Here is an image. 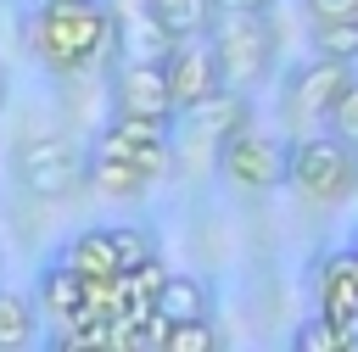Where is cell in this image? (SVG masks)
<instances>
[{
  "instance_id": "1",
  "label": "cell",
  "mask_w": 358,
  "mask_h": 352,
  "mask_svg": "<svg viewBox=\"0 0 358 352\" xmlns=\"http://www.w3.org/2000/svg\"><path fill=\"white\" fill-rule=\"evenodd\" d=\"M17 34L22 50L56 78H78L117 50V17L106 0H28Z\"/></svg>"
},
{
  "instance_id": "2",
  "label": "cell",
  "mask_w": 358,
  "mask_h": 352,
  "mask_svg": "<svg viewBox=\"0 0 358 352\" xmlns=\"http://www.w3.org/2000/svg\"><path fill=\"white\" fill-rule=\"evenodd\" d=\"M285 190L302 207H347L358 196V145L336 129L285 134Z\"/></svg>"
},
{
  "instance_id": "3",
  "label": "cell",
  "mask_w": 358,
  "mask_h": 352,
  "mask_svg": "<svg viewBox=\"0 0 358 352\" xmlns=\"http://www.w3.org/2000/svg\"><path fill=\"white\" fill-rule=\"evenodd\" d=\"M213 45H218V67H224V84L235 89H263L274 78V61H280V34H274V17L268 11H224L213 17Z\"/></svg>"
},
{
  "instance_id": "4",
  "label": "cell",
  "mask_w": 358,
  "mask_h": 352,
  "mask_svg": "<svg viewBox=\"0 0 358 352\" xmlns=\"http://www.w3.org/2000/svg\"><path fill=\"white\" fill-rule=\"evenodd\" d=\"M84 162H90V151H78L67 134H22L11 145V179L34 201L78 196L84 190Z\"/></svg>"
},
{
  "instance_id": "5",
  "label": "cell",
  "mask_w": 358,
  "mask_h": 352,
  "mask_svg": "<svg viewBox=\"0 0 358 352\" xmlns=\"http://www.w3.org/2000/svg\"><path fill=\"white\" fill-rule=\"evenodd\" d=\"M358 67L352 61H336V56H308L296 67L280 73V89H274V112L285 123V134H302V129H324L336 95L347 89Z\"/></svg>"
},
{
  "instance_id": "6",
  "label": "cell",
  "mask_w": 358,
  "mask_h": 352,
  "mask_svg": "<svg viewBox=\"0 0 358 352\" xmlns=\"http://www.w3.org/2000/svg\"><path fill=\"white\" fill-rule=\"evenodd\" d=\"M213 156H218V173L235 190H246V196H263V190H280L285 184V140L268 134V129L241 123V129H229L213 145Z\"/></svg>"
},
{
  "instance_id": "7",
  "label": "cell",
  "mask_w": 358,
  "mask_h": 352,
  "mask_svg": "<svg viewBox=\"0 0 358 352\" xmlns=\"http://www.w3.org/2000/svg\"><path fill=\"white\" fill-rule=\"evenodd\" d=\"M90 151L123 156V162L145 168L151 179H162L173 168V123H162V117H106V129L90 140Z\"/></svg>"
},
{
  "instance_id": "8",
  "label": "cell",
  "mask_w": 358,
  "mask_h": 352,
  "mask_svg": "<svg viewBox=\"0 0 358 352\" xmlns=\"http://www.w3.org/2000/svg\"><path fill=\"white\" fill-rule=\"evenodd\" d=\"M162 73H168V89H173V106H179V112L196 106V101H207V95L224 84L213 34H179V39H168V50H162Z\"/></svg>"
},
{
  "instance_id": "9",
  "label": "cell",
  "mask_w": 358,
  "mask_h": 352,
  "mask_svg": "<svg viewBox=\"0 0 358 352\" xmlns=\"http://www.w3.org/2000/svg\"><path fill=\"white\" fill-rule=\"evenodd\" d=\"M112 117H162V123L179 117L162 61H123L112 73Z\"/></svg>"
},
{
  "instance_id": "10",
  "label": "cell",
  "mask_w": 358,
  "mask_h": 352,
  "mask_svg": "<svg viewBox=\"0 0 358 352\" xmlns=\"http://www.w3.org/2000/svg\"><path fill=\"white\" fill-rule=\"evenodd\" d=\"M319 313L341 330V346H358V251H330L319 263Z\"/></svg>"
},
{
  "instance_id": "11",
  "label": "cell",
  "mask_w": 358,
  "mask_h": 352,
  "mask_svg": "<svg viewBox=\"0 0 358 352\" xmlns=\"http://www.w3.org/2000/svg\"><path fill=\"white\" fill-rule=\"evenodd\" d=\"M241 123H252V89H235V84H218L207 101L185 106V129L201 134V140H213V145L229 129H241Z\"/></svg>"
},
{
  "instance_id": "12",
  "label": "cell",
  "mask_w": 358,
  "mask_h": 352,
  "mask_svg": "<svg viewBox=\"0 0 358 352\" xmlns=\"http://www.w3.org/2000/svg\"><path fill=\"white\" fill-rule=\"evenodd\" d=\"M56 257H62L78 279H112V274H123V263H117V246H112V229H106V223H90V229L67 235V240L56 246Z\"/></svg>"
},
{
  "instance_id": "13",
  "label": "cell",
  "mask_w": 358,
  "mask_h": 352,
  "mask_svg": "<svg viewBox=\"0 0 358 352\" xmlns=\"http://www.w3.org/2000/svg\"><path fill=\"white\" fill-rule=\"evenodd\" d=\"M84 184H90L101 201H140V196L151 190V173L134 168V162H123V156L90 151V162H84Z\"/></svg>"
},
{
  "instance_id": "14",
  "label": "cell",
  "mask_w": 358,
  "mask_h": 352,
  "mask_svg": "<svg viewBox=\"0 0 358 352\" xmlns=\"http://www.w3.org/2000/svg\"><path fill=\"white\" fill-rule=\"evenodd\" d=\"M78 296H84V279H78L62 257L39 263V274H34V302H39V313H45V318L67 324V318L78 313Z\"/></svg>"
},
{
  "instance_id": "15",
  "label": "cell",
  "mask_w": 358,
  "mask_h": 352,
  "mask_svg": "<svg viewBox=\"0 0 358 352\" xmlns=\"http://www.w3.org/2000/svg\"><path fill=\"white\" fill-rule=\"evenodd\" d=\"M39 302L22 296V291H6L0 285V352H22L39 341Z\"/></svg>"
},
{
  "instance_id": "16",
  "label": "cell",
  "mask_w": 358,
  "mask_h": 352,
  "mask_svg": "<svg viewBox=\"0 0 358 352\" xmlns=\"http://www.w3.org/2000/svg\"><path fill=\"white\" fill-rule=\"evenodd\" d=\"M145 17L157 34L179 39V34H207L213 28V0H145Z\"/></svg>"
},
{
  "instance_id": "17",
  "label": "cell",
  "mask_w": 358,
  "mask_h": 352,
  "mask_svg": "<svg viewBox=\"0 0 358 352\" xmlns=\"http://www.w3.org/2000/svg\"><path fill=\"white\" fill-rule=\"evenodd\" d=\"M157 307L173 313V318H201V313H213V291L190 274H168L162 291H157Z\"/></svg>"
},
{
  "instance_id": "18",
  "label": "cell",
  "mask_w": 358,
  "mask_h": 352,
  "mask_svg": "<svg viewBox=\"0 0 358 352\" xmlns=\"http://www.w3.org/2000/svg\"><path fill=\"white\" fill-rule=\"evenodd\" d=\"M308 45L313 56H336V61H352L358 67V22H308Z\"/></svg>"
},
{
  "instance_id": "19",
  "label": "cell",
  "mask_w": 358,
  "mask_h": 352,
  "mask_svg": "<svg viewBox=\"0 0 358 352\" xmlns=\"http://www.w3.org/2000/svg\"><path fill=\"white\" fill-rule=\"evenodd\" d=\"M106 229H112V246H117V263H123V268H134V263H145V257H162L151 223H106Z\"/></svg>"
},
{
  "instance_id": "20",
  "label": "cell",
  "mask_w": 358,
  "mask_h": 352,
  "mask_svg": "<svg viewBox=\"0 0 358 352\" xmlns=\"http://www.w3.org/2000/svg\"><path fill=\"white\" fill-rule=\"evenodd\" d=\"M168 346L173 352H213V346H224V335H218L213 313H201V318H173V341Z\"/></svg>"
},
{
  "instance_id": "21",
  "label": "cell",
  "mask_w": 358,
  "mask_h": 352,
  "mask_svg": "<svg viewBox=\"0 0 358 352\" xmlns=\"http://www.w3.org/2000/svg\"><path fill=\"white\" fill-rule=\"evenodd\" d=\"M291 346H302V352H336V346H341V330H336L324 313H313V318H302V324H296Z\"/></svg>"
},
{
  "instance_id": "22",
  "label": "cell",
  "mask_w": 358,
  "mask_h": 352,
  "mask_svg": "<svg viewBox=\"0 0 358 352\" xmlns=\"http://www.w3.org/2000/svg\"><path fill=\"white\" fill-rule=\"evenodd\" d=\"M324 129H336V134H347V140L358 145V73H352V78H347V89L336 95V106H330Z\"/></svg>"
},
{
  "instance_id": "23",
  "label": "cell",
  "mask_w": 358,
  "mask_h": 352,
  "mask_svg": "<svg viewBox=\"0 0 358 352\" xmlns=\"http://www.w3.org/2000/svg\"><path fill=\"white\" fill-rule=\"evenodd\" d=\"M168 341H173V313L151 307V313L140 318V346H151V352H168Z\"/></svg>"
},
{
  "instance_id": "24",
  "label": "cell",
  "mask_w": 358,
  "mask_h": 352,
  "mask_svg": "<svg viewBox=\"0 0 358 352\" xmlns=\"http://www.w3.org/2000/svg\"><path fill=\"white\" fill-rule=\"evenodd\" d=\"M308 22H358V0H302Z\"/></svg>"
},
{
  "instance_id": "25",
  "label": "cell",
  "mask_w": 358,
  "mask_h": 352,
  "mask_svg": "<svg viewBox=\"0 0 358 352\" xmlns=\"http://www.w3.org/2000/svg\"><path fill=\"white\" fill-rule=\"evenodd\" d=\"M224 11H274V0H213V17Z\"/></svg>"
},
{
  "instance_id": "26",
  "label": "cell",
  "mask_w": 358,
  "mask_h": 352,
  "mask_svg": "<svg viewBox=\"0 0 358 352\" xmlns=\"http://www.w3.org/2000/svg\"><path fill=\"white\" fill-rule=\"evenodd\" d=\"M0 106H6V73H0Z\"/></svg>"
},
{
  "instance_id": "27",
  "label": "cell",
  "mask_w": 358,
  "mask_h": 352,
  "mask_svg": "<svg viewBox=\"0 0 358 352\" xmlns=\"http://www.w3.org/2000/svg\"><path fill=\"white\" fill-rule=\"evenodd\" d=\"M22 6H28V0H22Z\"/></svg>"
}]
</instances>
